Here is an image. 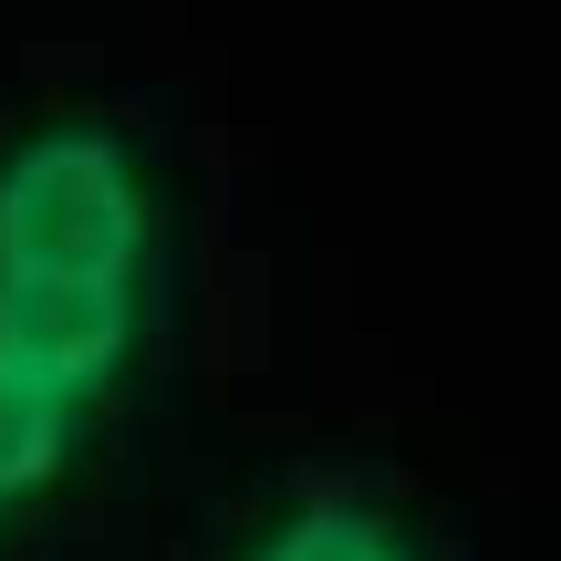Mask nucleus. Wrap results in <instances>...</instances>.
<instances>
[{"instance_id": "nucleus-1", "label": "nucleus", "mask_w": 561, "mask_h": 561, "mask_svg": "<svg viewBox=\"0 0 561 561\" xmlns=\"http://www.w3.org/2000/svg\"><path fill=\"white\" fill-rule=\"evenodd\" d=\"M178 291L167 157L125 104L0 115V561L136 416Z\"/></svg>"}, {"instance_id": "nucleus-2", "label": "nucleus", "mask_w": 561, "mask_h": 561, "mask_svg": "<svg viewBox=\"0 0 561 561\" xmlns=\"http://www.w3.org/2000/svg\"><path fill=\"white\" fill-rule=\"evenodd\" d=\"M208 561H437L416 500H396L364 468H301L261 489L240 520L208 541Z\"/></svg>"}]
</instances>
